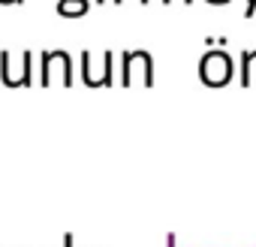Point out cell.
<instances>
[{"mask_svg": "<svg viewBox=\"0 0 256 247\" xmlns=\"http://www.w3.org/2000/svg\"><path fill=\"white\" fill-rule=\"evenodd\" d=\"M60 247H76V238H72V232H66V235H64V244H60Z\"/></svg>", "mask_w": 256, "mask_h": 247, "instance_id": "obj_9", "label": "cell"}, {"mask_svg": "<svg viewBox=\"0 0 256 247\" xmlns=\"http://www.w3.org/2000/svg\"><path fill=\"white\" fill-rule=\"evenodd\" d=\"M256 78V48H247L241 52V66H238V84L241 88H250Z\"/></svg>", "mask_w": 256, "mask_h": 247, "instance_id": "obj_6", "label": "cell"}, {"mask_svg": "<svg viewBox=\"0 0 256 247\" xmlns=\"http://www.w3.org/2000/svg\"><path fill=\"white\" fill-rule=\"evenodd\" d=\"M112 4H114V6H120V4H124V0H112Z\"/></svg>", "mask_w": 256, "mask_h": 247, "instance_id": "obj_16", "label": "cell"}, {"mask_svg": "<svg viewBox=\"0 0 256 247\" xmlns=\"http://www.w3.org/2000/svg\"><path fill=\"white\" fill-rule=\"evenodd\" d=\"M205 4H211V6H226V4H232V0H205Z\"/></svg>", "mask_w": 256, "mask_h": 247, "instance_id": "obj_12", "label": "cell"}, {"mask_svg": "<svg viewBox=\"0 0 256 247\" xmlns=\"http://www.w3.org/2000/svg\"><path fill=\"white\" fill-rule=\"evenodd\" d=\"M166 247H178V238H175V235H172V232H169V235H166Z\"/></svg>", "mask_w": 256, "mask_h": 247, "instance_id": "obj_10", "label": "cell"}, {"mask_svg": "<svg viewBox=\"0 0 256 247\" xmlns=\"http://www.w3.org/2000/svg\"><path fill=\"white\" fill-rule=\"evenodd\" d=\"M82 82L88 88H112L114 84V52H102L100 64L90 52H82Z\"/></svg>", "mask_w": 256, "mask_h": 247, "instance_id": "obj_4", "label": "cell"}, {"mask_svg": "<svg viewBox=\"0 0 256 247\" xmlns=\"http://www.w3.org/2000/svg\"><path fill=\"white\" fill-rule=\"evenodd\" d=\"M94 4H100V6H106V4H108V0H94Z\"/></svg>", "mask_w": 256, "mask_h": 247, "instance_id": "obj_14", "label": "cell"}, {"mask_svg": "<svg viewBox=\"0 0 256 247\" xmlns=\"http://www.w3.org/2000/svg\"><path fill=\"white\" fill-rule=\"evenodd\" d=\"M0 82L6 88H30L34 84V52H22L18 66H12V52H0Z\"/></svg>", "mask_w": 256, "mask_h": 247, "instance_id": "obj_5", "label": "cell"}, {"mask_svg": "<svg viewBox=\"0 0 256 247\" xmlns=\"http://www.w3.org/2000/svg\"><path fill=\"white\" fill-rule=\"evenodd\" d=\"M90 0H58V16L60 18H82L90 12Z\"/></svg>", "mask_w": 256, "mask_h": 247, "instance_id": "obj_7", "label": "cell"}, {"mask_svg": "<svg viewBox=\"0 0 256 247\" xmlns=\"http://www.w3.org/2000/svg\"><path fill=\"white\" fill-rule=\"evenodd\" d=\"M160 4H163V6H169V4H175V0H160ZM181 4H184V6H190L193 0H181Z\"/></svg>", "mask_w": 256, "mask_h": 247, "instance_id": "obj_13", "label": "cell"}, {"mask_svg": "<svg viewBox=\"0 0 256 247\" xmlns=\"http://www.w3.org/2000/svg\"><path fill=\"white\" fill-rule=\"evenodd\" d=\"M235 60L226 48H208L202 58H199V82L205 88H223L235 78Z\"/></svg>", "mask_w": 256, "mask_h": 247, "instance_id": "obj_1", "label": "cell"}, {"mask_svg": "<svg viewBox=\"0 0 256 247\" xmlns=\"http://www.w3.org/2000/svg\"><path fill=\"white\" fill-rule=\"evenodd\" d=\"M0 4H4V6H22L24 0H0Z\"/></svg>", "mask_w": 256, "mask_h": 247, "instance_id": "obj_11", "label": "cell"}, {"mask_svg": "<svg viewBox=\"0 0 256 247\" xmlns=\"http://www.w3.org/2000/svg\"><path fill=\"white\" fill-rule=\"evenodd\" d=\"M120 84L130 88L133 82H142L145 88H154V54L145 48L120 52Z\"/></svg>", "mask_w": 256, "mask_h": 247, "instance_id": "obj_2", "label": "cell"}, {"mask_svg": "<svg viewBox=\"0 0 256 247\" xmlns=\"http://www.w3.org/2000/svg\"><path fill=\"white\" fill-rule=\"evenodd\" d=\"M54 76H60L64 88H70V84L76 82V72H72V60H70V54H66V52H58V48H52V52H40V84H42V88H52Z\"/></svg>", "mask_w": 256, "mask_h": 247, "instance_id": "obj_3", "label": "cell"}, {"mask_svg": "<svg viewBox=\"0 0 256 247\" xmlns=\"http://www.w3.org/2000/svg\"><path fill=\"white\" fill-rule=\"evenodd\" d=\"M139 4H142V6H148V4H154V0H139Z\"/></svg>", "mask_w": 256, "mask_h": 247, "instance_id": "obj_15", "label": "cell"}, {"mask_svg": "<svg viewBox=\"0 0 256 247\" xmlns=\"http://www.w3.org/2000/svg\"><path fill=\"white\" fill-rule=\"evenodd\" d=\"M256 16V0H247L244 4V18H253Z\"/></svg>", "mask_w": 256, "mask_h": 247, "instance_id": "obj_8", "label": "cell"}]
</instances>
